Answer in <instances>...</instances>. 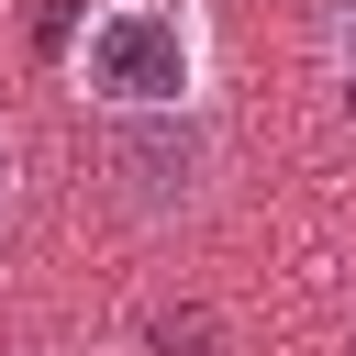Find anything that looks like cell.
<instances>
[{"mask_svg":"<svg viewBox=\"0 0 356 356\" xmlns=\"http://www.w3.org/2000/svg\"><path fill=\"white\" fill-rule=\"evenodd\" d=\"M211 345H222V323H211L200 300H178V312L145 323V356H211Z\"/></svg>","mask_w":356,"mask_h":356,"instance_id":"3","label":"cell"},{"mask_svg":"<svg viewBox=\"0 0 356 356\" xmlns=\"http://www.w3.org/2000/svg\"><path fill=\"white\" fill-rule=\"evenodd\" d=\"M89 89H100V100L167 111V100L189 89V11H167V0L100 11V22H89Z\"/></svg>","mask_w":356,"mask_h":356,"instance_id":"1","label":"cell"},{"mask_svg":"<svg viewBox=\"0 0 356 356\" xmlns=\"http://www.w3.org/2000/svg\"><path fill=\"white\" fill-rule=\"evenodd\" d=\"M67 33H78V0H44V22H33V44H44V56H56V44H67Z\"/></svg>","mask_w":356,"mask_h":356,"instance_id":"4","label":"cell"},{"mask_svg":"<svg viewBox=\"0 0 356 356\" xmlns=\"http://www.w3.org/2000/svg\"><path fill=\"white\" fill-rule=\"evenodd\" d=\"M111 178H122V200L167 211V200L200 189V134L189 122H134V134H111Z\"/></svg>","mask_w":356,"mask_h":356,"instance_id":"2","label":"cell"}]
</instances>
